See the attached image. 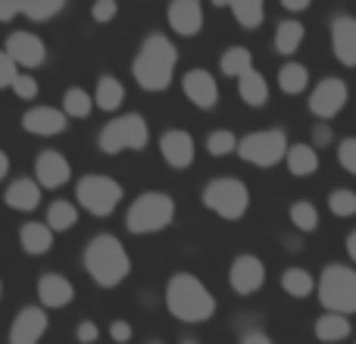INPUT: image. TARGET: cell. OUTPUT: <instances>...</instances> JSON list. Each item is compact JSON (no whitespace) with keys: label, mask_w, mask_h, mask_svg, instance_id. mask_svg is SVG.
<instances>
[{"label":"cell","mask_w":356,"mask_h":344,"mask_svg":"<svg viewBox=\"0 0 356 344\" xmlns=\"http://www.w3.org/2000/svg\"><path fill=\"white\" fill-rule=\"evenodd\" d=\"M175 66H178V47L166 35H150L138 50L135 63H131V72H135V81L144 91H166L172 85Z\"/></svg>","instance_id":"obj_1"},{"label":"cell","mask_w":356,"mask_h":344,"mask_svg":"<svg viewBox=\"0 0 356 344\" xmlns=\"http://www.w3.org/2000/svg\"><path fill=\"white\" fill-rule=\"evenodd\" d=\"M85 269L100 288H116L131 276V257L119 238L97 235L85 247Z\"/></svg>","instance_id":"obj_2"},{"label":"cell","mask_w":356,"mask_h":344,"mask_svg":"<svg viewBox=\"0 0 356 344\" xmlns=\"http://www.w3.org/2000/svg\"><path fill=\"white\" fill-rule=\"evenodd\" d=\"M166 310L181 322H207L216 313V297L191 272H175L166 285Z\"/></svg>","instance_id":"obj_3"},{"label":"cell","mask_w":356,"mask_h":344,"mask_svg":"<svg viewBox=\"0 0 356 344\" xmlns=\"http://www.w3.org/2000/svg\"><path fill=\"white\" fill-rule=\"evenodd\" d=\"M316 295H319V304L325 307V313H356V269L347 263H328L319 272Z\"/></svg>","instance_id":"obj_4"},{"label":"cell","mask_w":356,"mask_h":344,"mask_svg":"<svg viewBox=\"0 0 356 344\" xmlns=\"http://www.w3.org/2000/svg\"><path fill=\"white\" fill-rule=\"evenodd\" d=\"M172 219H175L172 197L163 194V191H144L129 207L125 226H129L131 235H154V232H163Z\"/></svg>","instance_id":"obj_5"},{"label":"cell","mask_w":356,"mask_h":344,"mask_svg":"<svg viewBox=\"0 0 356 344\" xmlns=\"http://www.w3.org/2000/svg\"><path fill=\"white\" fill-rule=\"evenodd\" d=\"M288 135L284 129H263V132H250L238 141V157L250 166L259 169H269L278 166V163L288 157Z\"/></svg>","instance_id":"obj_6"},{"label":"cell","mask_w":356,"mask_h":344,"mask_svg":"<svg viewBox=\"0 0 356 344\" xmlns=\"http://www.w3.org/2000/svg\"><path fill=\"white\" fill-rule=\"evenodd\" d=\"M150 141L147 119L141 113H125V116L113 119L110 125H104L97 144L104 154H122V150H144Z\"/></svg>","instance_id":"obj_7"},{"label":"cell","mask_w":356,"mask_h":344,"mask_svg":"<svg viewBox=\"0 0 356 344\" xmlns=\"http://www.w3.org/2000/svg\"><path fill=\"white\" fill-rule=\"evenodd\" d=\"M203 207L213 210L222 219H241L250 207V191L241 178H213V182L203 188Z\"/></svg>","instance_id":"obj_8"},{"label":"cell","mask_w":356,"mask_h":344,"mask_svg":"<svg viewBox=\"0 0 356 344\" xmlns=\"http://www.w3.org/2000/svg\"><path fill=\"white\" fill-rule=\"evenodd\" d=\"M75 201L91 216H110L122 201V185L110 175H85L75 185Z\"/></svg>","instance_id":"obj_9"},{"label":"cell","mask_w":356,"mask_h":344,"mask_svg":"<svg viewBox=\"0 0 356 344\" xmlns=\"http://www.w3.org/2000/svg\"><path fill=\"white\" fill-rule=\"evenodd\" d=\"M347 100H350V88H347V81L344 79H322L319 85L309 91V113H313L316 119H334L341 110L347 107Z\"/></svg>","instance_id":"obj_10"},{"label":"cell","mask_w":356,"mask_h":344,"mask_svg":"<svg viewBox=\"0 0 356 344\" xmlns=\"http://www.w3.org/2000/svg\"><path fill=\"white\" fill-rule=\"evenodd\" d=\"M228 285H232L241 297L257 295L266 285V263L259 257H253V253L234 257V263L228 266Z\"/></svg>","instance_id":"obj_11"},{"label":"cell","mask_w":356,"mask_h":344,"mask_svg":"<svg viewBox=\"0 0 356 344\" xmlns=\"http://www.w3.org/2000/svg\"><path fill=\"white\" fill-rule=\"evenodd\" d=\"M3 50H6V56L22 69L41 66V63L47 60V47H44V41L38 35H31V31H13V35L6 38Z\"/></svg>","instance_id":"obj_12"},{"label":"cell","mask_w":356,"mask_h":344,"mask_svg":"<svg viewBox=\"0 0 356 344\" xmlns=\"http://www.w3.org/2000/svg\"><path fill=\"white\" fill-rule=\"evenodd\" d=\"M332 54L341 66H356V16L338 13L332 19Z\"/></svg>","instance_id":"obj_13"},{"label":"cell","mask_w":356,"mask_h":344,"mask_svg":"<svg viewBox=\"0 0 356 344\" xmlns=\"http://www.w3.org/2000/svg\"><path fill=\"white\" fill-rule=\"evenodd\" d=\"M181 91L197 110H213L216 100H219V85L207 69H191L181 79Z\"/></svg>","instance_id":"obj_14"},{"label":"cell","mask_w":356,"mask_h":344,"mask_svg":"<svg viewBox=\"0 0 356 344\" xmlns=\"http://www.w3.org/2000/svg\"><path fill=\"white\" fill-rule=\"evenodd\" d=\"M47 313L41 307H22L10 326V344H38L47 332Z\"/></svg>","instance_id":"obj_15"},{"label":"cell","mask_w":356,"mask_h":344,"mask_svg":"<svg viewBox=\"0 0 356 344\" xmlns=\"http://www.w3.org/2000/svg\"><path fill=\"white\" fill-rule=\"evenodd\" d=\"M160 154L172 169H188L194 163V138L181 129L163 132L160 138Z\"/></svg>","instance_id":"obj_16"},{"label":"cell","mask_w":356,"mask_h":344,"mask_svg":"<svg viewBox=\"0 0 356 344\" xmlns=\"http://www.w3.org/2000/svg\"><path fill=\"white\" fill-rule=\"evenodd\" d=\"M72 297H75L72 282H69L66 276H60V272H44V276L38 279V301H41V307L60 310V307H66Z\"/></svg>","instance_id":"obj_17"},{"label":"cell","mask_w":356,"mask_h":344,"mask_svg":"<svg viewBox=\"0 0 356 344\" xmlns=\"http://www.w3.org/2000/svg\"><path fill=\"white\" fill-rule=\"evenodd\" d=\"M166 19L175 35L194 38V35H200V29H203V6L197 3V0H175V3L169 6Z\"/></svg>","instance_id":"obj_18"},{"label":"cell","mask_w":356,"mask_h":344,"mask_svg":"<svg viewBox=\"0 0 356 344\" xmlns=\"http://www.w3.org/2000/svg\"><path fill=\"white\" fill-rule=\"evenodd\" d=\"M69 116L63 110H54V107H31L29 113L22 116V129L31 132V135H60L63 129H66Z\"/></svg>","instance_id":"obj_19"},{"label":"cell","mask_w":356,"mask_h":344,"mask_svg":"<svg viewBox=\"0 0 356 344\" xmlns=\"http://www.w3.org/2000/svg\"><path fill=\"white\" fill-rule=\"evenodd\" d=\"M35 175H38V185H41V188H60V185L69 182L72 169H69V160L63 154L44 150V154H38V160H35Z\"/></svg>","instance_id":"obj_20"},{"label":"cell","mask_w":356,"mask_h":344,"mask_svg":"<svg viewBox=\"0 0 356 344\" xmlns=\"http://www.w3.org/2000/svg\"><path fill=\"white\" fill-rule=\"evenodd\" d=\"M284 163H288V172L294 178H309V175H316L322 166V160H319V150L313 148V144H291L288 148V157H284Z\"/></svg>","instance_id":"obj_21"},{"label":"cell","mask_w":356,"mask_h":344,"mask_svg":"<svg viewBox=\"0 0 356 344\" xmlns=\"http://www.w3.org/2000/svg\"><path fill=\"white\" fill-rule=\"evenodd\" d=\"M316 338L322 344H341L353 335V326H350V316H341V313H322L313 326Z\"/></svg>","instance_id":"obj_22"},{"label":"cell","mask_w":356,"mask_h":344,"mask_svg":"<svg viewBox=\"0 0 356 344\" xmlns=\"http://www.w3.org/2000/svg\"><path fill=\"white\" fill-rule=\"evenodd\" d=\"M3 201H6V207H10V210L31 213V210L38 207V201H41V185L31 182V178H16V182L6 188Z\"/></svg>","instance_id":"obj_23"},{"label":"cell","mask_w":356,"mask_h":344,"mask_svg":"<svg viewBox=\"0 0 356 344\" xmlns=\"http://www.w3.org/2000/svg\"><path fill=\"white\" fill-rule=\"evenodd\" d=\"M303 38H307V29H303L300 19H282V22H278V29H275V41H272V44H275V54L294 56L297 50H300Z\"/></svg>","instance_id":"obj_24"},{"label":"cell","mask_w":356,"mask_h":344,"mask_svg":"<svg viewBox=\"0 0 356 344\" xmlns=\"http://www.w3.org/2000/svg\"><path fill=\"white\" fill-rule=\"evenodd\" d=\"M19 241H22V251L31 253V257H41L54 247V232L47 228V222H29L19 232Z\"/></svg>","instance_id":"obj_25"},{"label":"cell","mask_w":356,"mask_h":344,"mask_svg":"<svg viewBox=\"0 0 356 344\" xmlns=\"http://www.w3.org/2000/svg\"><path fill=\"white\" fill-rule=\"evenodd\" d=\"M238 94L247 107H266L269 104V81H266L257 69H250L247 75L238 79Z\"/></svg>","instance_id":"obj_26"},{"label":"cell","mask_w":356,"mask_h":344,"mask_svg":"<svg viewBox=\"0 0 356 344\" xmlns=\"http://www.w3.org/2000/svg\"><path fill=\"white\" fill-rule=\"evenodd\" d=\"M282 288H284V295L303 301V297H309L316 291V279H313V272L303 269V266H288V269L282 272Z\"/></svg>","instance_id":"obj_27"},{"label":"cell","mask_w":356,"mask_h":344,"mask_svg":"<svg viewBox=\"0 0 356 344\" xmlns=\"http://www.w3.org/2000/svg\"><path fill=\"white\" fill-rule=\"evenodd\" d=\"M122 100H125L122 81H119L116 75H104V79L97 81V91H94V104H97L100 110L113 113V110H119V107H122Z\"/></svg>","instance_id":"obj_28"},{"label":"cell","mask_w":356,"mask_h":344,"mask_svg":"<svg viewBox=\"0 0 356 344\" xmlns=\"http://www.w3.org/2000/svg\"><path fill=\"white\" fill-rule=\"evenodd\" d=\"M219 69L228 79H241V75H247L253 69V54L247 47H241V44H234V47H228L225 54H222Z\"/></svg>","instance_id":"obj_29"},{"label":"cell","mask_w":356,"mask_h":344,"mask_svg":"<svg viewBox=\"0 0 356 344\" xmlns=\"http://www.w3.org/2000/svg\"><path fill=\"white\" fill-rule=\"evenodd\" d=\"M278 88H282L284 94H303L309 88V69L294 60L284 63V66L278 69Z\"/></svg>","instance_id":"obj_30"},{"label":"cell","mask_w":356,"mask_h":344,"mask_svg":"<svg viewBox=\"0 0 356 344\" xmlns=\"http://www.w3.org/2000/svg\"><path fill=\"white\" fill-rule=\"evenodd\" d=\"M228 10H232V16L238 19L241 29H247V31L259 29V25H263V19H266L263 0H234V3H228Z\"/></svg>","instance_id":"obj_31"},{"label":"cell","mask_w":356,"mask_h":344,"mask_svg":"<svg viewBox=\"0 0 356 344\" xmlns=\"http://www.w3.org/2000/svg\"><path fill=\"white\" fill-rule=\"evenodd\" d=\"M288 216H291V226H294L300 235H313L316 228H319V210H316L309 201H294L288 210Z\"/></svg>","instance_id":"obj_32"},{"label":"cell","mask_w":356,"mask_h":344,"mask_svg":"<svg viewBox=\"0 0 356 344\" xmlns=\"http://www.w3.org/2000/svg\"><path fill=\"white\" fill-rule=\"evenodd\" d=\"M79 222V210L72 201H54L47 210V228L50 232H69Z\"/></svg>","instance_id":"obj_33"},{"label":"cell","mask_w":356,"mask_h":344,"mask_svg":"<svg viewBox=\"0 0 356 344\" xmlns=\"http://www.w3.org/2000/svg\"><path fill=\"white\" fill-rule=\"evenodd\" d=\"M94 110V94H88L85 88H69L66 94H63V113L72 119H85L91 116Z\"/></svg>","instance_id":"obj_34"},{"label":"cell","mask_w":356,"mask_h":344,"mask_svg":"<svg viewBox=\"0 0 356 344\" xmlns=\"http://www.w3.org/2000/svg\"><path fill=\"white\" fill-rule=\"evenodd\" d=\"M328 210H332L338 219H350V216H356V191H350V188L328 191Z\"/></svg>","instance_id":"obj_35"},{"label":"cell","mask_w":356,"mask_h":344,"mask_svg":"<svg viewBox=\"0 0 356 344\" xmlns=\"http://www.w3.org/2000/svg\"><path fill=\"white\" fill-rule=\"evenodd\" d=\"M238 141H241V138H234V132H228V129L209 132V135H207V150H209V157L238 154Z\"/></svg>","instance_id":"obj_36"},{"label":"cell","mask_w":356,"mask_h":344,"mask_svg":"<svg viewBox=\"0 0 356 344\" xmlns=\"http://www.w3.org/2000/svg\"><path fill=\"white\" fill-rule=\"evenodd\" d=\"M63 10V0H22V16L31 22H47Z\"/></svg>","instance_id":"obj_37"},{"label":"cell","mask_w":356,"mask_h":344,"mask_svg":"<svg viewBox=\"0 0 356 344\" xmlns=\"http://www.w3.org/2000/svg\"><path fill=\"white\" fill-rule=\"evenodd\" d=\"M338 163H341V169L356 175V138H344L338 144Z\"/></svg>","instance_id":"obj_38"},{"label":"cell","mask_w":356,"mask_h":344,"mask_svg":"<svg viewBox=\"0 0 356 344\" xmlns=\"http://www.w3.org/2000/svg\"><path fill=\"white\" fill-rule=\"evenodd\" d=\"M13 91H16L19 100H35L38 97V81L31 79V75H16V81H13Z\"/></svg>","instance_id":"obj_39"},{"label":"cell","mask_w":356,"mask_h":344,"mask_svg":"<svg viewBox=\"0 0 356 344\" xmlns=\"http://www.w3.org/2000/svg\"><path fill=\"white\" fill-rule=\"evenodd\" d=\"M309 144H313L316 150L332 148V144H334V132H332V125H325V123L313 125V135H309Z\"/></svg>","instance_id":"obj_40"},{"label":"cell","mask_w":356,"mask_h":344,"mask_svg":"<svg viewBox=\"0 0 356 344\" xmlns=\"http://www.w3.org/2000/svg\"><path fill=\"white\" fill-rule=\"evenodd\" d=\"M16 75H19V66L6 56V50H0V88H13Z\"/></svg>","instance_id":"obj_41"},{"label":"cell","mask_w":356,"mask_h":344,"mask_svg":"<svg viewBox=\"0 0 356 344\" xmlns=\"http://www.w3.org/2000/svg\"><path fill=\"white\" fill-rule=\"evenodd\" d=\"M91 16H94V22H110L116 16V3L113 0H100V3H94Z\"/></svg>","instance_id":"obj_42"},{"label":"cell","mask_w":356,"mask_h":344,"mask_svg":"<svg viewBox=\"0 0 356 344\" xmlns=\"http://www.w3.org/2000/svg\"><path fill=\"white\" fill-rule=\"evenodd\" d=\"M75 338H79L81 344H94L100 338V332H97V326H94L91 320H81L79 322V332H75Z\"/></svg>","instance_id":"obj_43"},{"label":"cell","mask_w":356,"mask_h":344,"mask_svg":"<svg viewBox=\"0 0 356 344\" xmlns=\"http://www.w3.org/2000/svg\"><path fill=\"white\" fill-rule=\"evenodd\" d=\"M22 13V0H0V22H10Z\"/></svg>","instance_id":"obj_44"},{"label":"cell","mask_w":356,"mask_h":344,"mask_svg":"<svg viewBox=\"0 0 356 344\" xmlns=\"http://www.w3.org/2000/svg\"><path fill=\"white\" fill-rule=\"evenodd\" d=\"M110 335H113V341H119V344H125V341H131V326L125 320H116L110 326Z\"/></svg>","instance_id":"obj_45"},{"label":"cell","mask_w":356,"mask_h":344,"mask_svg":"<svg viewBox=\"0 0 356 344\" xmlns=\"http://www.w3.org/2000/svg\"><path fill=\"white\" fill-rule=\"evenodd\" d=\"M241 344H275V341H272L269 335H263V332H250V335L241 338Z\"/></svg>","instance_id":"obj_46"},{"label":"cell","mask_w":356,"mask_h":344,"mask_svg":"<svg viewBox=\"0 0 356 344\" xmlns=\"http://www.w3.org/2000/svg\"><path fill=\"white\" fill-rule=\"evenodd\" d=\"M282 6L288 13H303V10H309V0H282Z\"/></svg>","instance_id":"obj_47"},{"label":"cell","mask_w":356,"mask_h":344,"mask_svg":"<svg viewBox=\"0 0 356 344\" xmlns=\"http://www.w3.org/2000/svg\"><path fill=\"white\" fill-rule=\"evenodd\" d=\"M344 251H347V257H350L353 263H356V228H353L350 235H347V241H344Z\"/></svg>","instance_id":"obj_48"},{"label":"cell","mask_w":356,"mask_h":344,"mask_svg":"<svg viewBox=\"0 0 356 344\" xmlns=\"http://www.w3.org/2000/svg\"><path fill=\"white\" fill-rule=\"evenodd\" d=\"M6 172H10V157H6L3 150H0V182L6 178Z\"/></svg>","instance_id":"obj_49"},{"label":"cell","mask_w":356,"mask_h":344,"mask_svg":"<svg viewBox=\"0 0 356 344\" xmlns=\"http://www.w3.org/2000/svg\"><path fill=\"white\" fill-rule=\"evenodd\" d=\"M0 295H3V282H0Z\"/></svg>","instance_id":"obj_50"},{"label":"cell","mask_w":356,"mask_h":344,"mask_svg":"<svg viewBox=\"0 0 356 344\" xmlns=\"http://www.w3.org/2000/svg\"><path fill=\"white\" fill-rule=\"evenodd\" d=\"M184 344H197V341H184Z\"/></svg>","instance_id":"obj_51"},{"label":"cell","mask_w":356,"mask_h":344,"mask_svg":"<svg viewBox=\"0 0 356 344\" xmlns=\"http://www.w3.org/2000/svg\"><path fill=\"white\" fill-rule=\"evenodd\" d=\"M150 344H160V341H150Z\"/></svg>","instance_id":"obj_52"},{"label":"cell","mask_w":356,"mask_h":344,"mask_svg":"<svg viewBox=\"0 0 356 344\" xmlns=\"http://www.w3.org/2000/svg\"><path fill=\"white\" fill-rule=\"evenodd\" d=\"M353 344H356V341H353Z\"/></svg>","instance_id":"obj_53"}]
</instances>
